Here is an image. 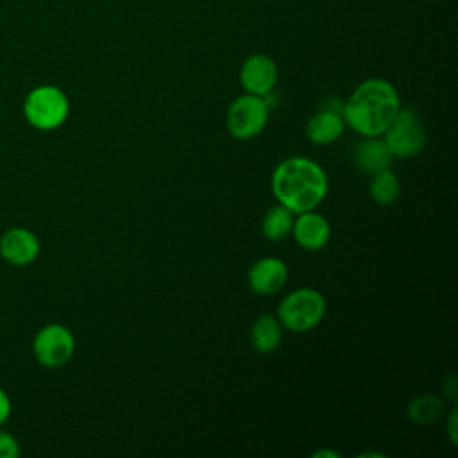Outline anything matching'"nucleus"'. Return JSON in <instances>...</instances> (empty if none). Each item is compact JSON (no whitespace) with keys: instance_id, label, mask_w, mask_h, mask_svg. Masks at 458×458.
<instances>
[{"instance_id":"nucleus-1","label":"nucleus","mask_w":458,"mask_h":458,"mask_svg":"<svg viewBox=\"0 0 458 458\" xmlns=\"http://www.w3.org/2000/svg\"><path fill=\"white\" fill-rule=\"evenodd\" d=\"M401 109L395 88L379 77L367 79L344 102V122L361 136H381Z\"/></svg>"},{"instance_id":"nucleus-2","label":"nucleus","mask_w":458,"mask_h":458,"mask_svg":"<svg viewBox=\"0 0 458 458\" xmlns=\"http://www.w3.org/2000/svg\"><path fill=\"white\" fill-rule=\"evenodd\" d=\"M272 193L292 213L315 209L327 193L326 172L308 157H288L272 174Z\"/></svg>"},{"instance_id":"nucleus-3","label":"nucleus","mask_w":458,"mask_h":458,"mask_svg":"<svg viewBox=\"0 0 458 458\" xmlns=\"http://www.w3.org/2000/svg\"><path fill=\"white\" fill-rule=\"evenodd\" d=\"M70 113V102L63 89L52 84L32 88L23 100L25 120L39 131H52L63 125Z\"/></svg>"},{"instance_id":"nucleus-4","label":"nucleus","mask_w":458,"mask_h":458,"mask_svg":"<svg viewBox=\"0 0 458 458\" xmlns=\"http://www.w3.org/2000/svg\"><path fill=\"white\" fill-rule=\"evenodd\" d=\"M326 313V299L313 288L290 292L277 306V320L292 333H304L315 327Z\"/></svg>"},{"instance_id":"nucleus-5","label":"nucleus","mask_w":458,"mask_h":458,"mask_svg":"<svg viewBox=\"0 0 458 458\" xmlns=\"http://www.w3.org/2000/svg\"><path fill=\"white\" fill-rule=\"evenodd\" d=\"M268 120V104L259 95H242L227 109V131L238 140L258 136Z\"/></svg>"},{"instance_id":"nucleus-6","label":"nucleus","mask_w":458,"mask_h":458,"mask_svg":"<svg viewBox=\"0 0 458 458\" xmlns=\"http://www.w3.org/2000/svg\"><path fill=\"white\" fill-rule=\"evenodd\" d=\"M385 143L395 157H411L419 154L426 143V131L413 109H399L388 129L383 132Z\"/></svg>"},{"instance_id":"nucleus-7","label":"nucleus","mask_w":458,"mask_h":458,"mask_svg":"<svg viewBox=\"0 0 458 458\" xmlns=\"http://www.w3.org/2000/svg\"><path fill=\"white\" fill-rule=\"evenodd\" d=\"M32 351L41 365L48 369H57L68 363L73 356L75 338L66 326L47 324L36 333Z\"/></svg>"},{"instance_id":"nucleus-8","label":"nucleus","mask_w":458,"mask_h":458,"mask_svg":"<svg viewBox=\"0 0 458 458\" xmlns=\"http://www.w3.org/2000/svg\"><path fill=\"white\" fill-rule=\"evenodd\" d=\"M277 81V66L265 54L249 55L240 70V82L247 93L267 97Z\"/></svg>"},{"instance_id":"nucleus-9","label":"nucleus","mask_w":458,"mask_h":458,"mask_svg":"<svg viewBox=\"0 0 458 458\" xmlns=\"http://www.w3.org/2000/svg\"><path fill=\"white\" fill-rule=\"evenodd\" d=\"M39 254L38 236L25 227H11L0 236V256L4 261L23 267L32 263Z\"/></svg>"},{"instance_id":"nucleus-10","label":"nucleus","mask_w":458,"mask_h":458,"mask_svg":"<svg viewBox=\"0 0 458 458\" xmlns=\"http://www.w3.org/2000/svg\"><path fill=\"white\" fill-rule=\"evenodd\" d=\"M247 279L254 293L272 295L284 286L288 279V267L279 258H263L250 267Z\"/></svg>"},{"instance_id":"nucleus-11","label":"nucleus","mask_w":458,"mask_h":458,"mask_svg":"<svg viewBox=\"0 0 458 458\" xmlns=\"http://www.w3.org/2000/svg\"><path fill=\"white\" fill-rule=\"evenodd\" d=\"M292 233L295 242L308 250H318L326 247L331 236V227L326 216L320 213H315L313 209L299 213V216L293 220Z\"/></svg>"},{"instance_id":"nucleus-12","label":"nucleus","mask_w":458,"mask_h":458,"mask_svg":"<svg viewBox=\"0 0 458 458\" xmlns=\"http://www.w3.org/2000/svg\"><path fill=\"white\" fill-rule=\"evenodd\" d=\"M392 152L379 136H365L354 150V165L365 174H376L392 165Z\"/></svg>"},{"instance_id":"nucleus-13","label":"nucleus","mask_w":458,"mask_h":458,"mask_svg":"<svg viewBox=\"0 0 458 458\" xmlns=\"http://www.w3.org/2000/svg\"><path fill=\"white\" fill-rule=\"evenodd\" d=\"M344 127H345V122L340 113L320 107L318 113L308 118L306 136L310 141L317 145H329L342 136Z\"/></svg>"},{"instance_id":"nucleus-14","label":"nucleus","mask_w":458,"mask_h":458,"mask_svg":"<svg viewBox=\"0 0 458 458\" xmlns=\"http://www.w3.org/2000/svg\"><path fill=\"white\" fill-rule=\"evenodd\" d=\"M283 338L281 322L270 313L259 315L250 329V344L258 352H272L279 347Z\"/></svg>"},{"instance_id":"nucleus-15","label":"nucleus","mask_w":458,"mask_h":458,"mask_svg":"<svg viewBox=\"0 0 458 458\" xmlns=\"http://www.w3.org/2000/svg\"><path fill=\"white\" fill-rule=\"evenodd\" d=\"M445 411V404L433 394H422L413 397L406 406V415L411 422L431 424L437 422Z\"/></svg>"},{"instance_id":"nucleus-16","label":"nucleus","mask_w":458,"mask_h":458,"mask_svg":"<svg viewBox=\"0 0 458 458\" xmlns=\"http://www.w3.org/2000/svg\"><path fill=\"white\" fill-rule=\"evenodd\" d=\"M293 213L277 204L274 208H270L265 216H263V222H261V231H263V236L270 242H281L284 240L290 233H292V225H293Z\"/></svg>"},{"instance_id":"nucleus-17","label":"nucleus","mask_w":458,"mask_h":458,"mask_svg":"<svg viewBox=\"0 0 458 458\" xmlns=\"http://www.w3.org/2000/svg\"><path fill=\"white\" fill-rule=\"evenodd\" d=\"M369 191H370V197L376 204L388 206V204H394L397 200V197L401 193V182L390 168H385L381 172L372 174Z\"/></svg>"},{"instance_id":"nucleus-18","label":"nucleus","mask_w":458,"mask_h":458,"mask_svg":"<svg viewBox=\"0 0 458 458\" xmlns=\"http://www.w3.org/2000/svg\"><path fill=\"white\" fill-rule=\"evenodd\" d=\"M20 454V444L14 435L0 429V458H16Z\"/></svg>"},{"instance_id":"nucleus-19","label":"nucleus","mask_w":458,"mask_h":458,"mask_svg":"<svg viewBox=\"0 0 458 458\" xmlns=\"http://www.w3.org/2000/svg\"><path fill=\"white\" fill-rule=\"evenodd\" d=\"M11 410H13L11 399H9L7 392L0 386V426H2L4 422H7V419H9V415H11Z\"/></svg>"},{"instance_id":"nucleus-20","label":"nucleus","mask_w":458,"mask_h":458,"mask_svg":"<svg viewBox=\"0 0 458 458\" xmlns=\"http://www.w3.org/2000/svg\"><path fill=\"white\" fill-rule=\"evenodd\" d=\"M447 433L453 444H456L458 437H456V408H453V411L449 413V422H447Z\"/></svg>"},{"instance_id":"nucleus-21","label":"nucleus","mask_w":458,"mask_h":458,"mask_svg":"<svg viewBox=\"0 0 458 458\" xmlns=\"http://www.w3.org/2000/svg\"><path fill=\"white\" fill-rule=\"evenodd\" d=\"M313 456H315V458H320V456H333V458H338V453L329 451V449H322V451H315Z\"/></svg>"}]
</instances>
